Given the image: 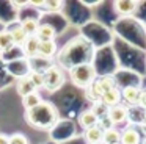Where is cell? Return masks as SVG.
<instances>
[{
  "label": "cell",
  "mask_w": 146,
  "mask_h": 144,
  "mask_svg": "<svg viewBox=\"0 0 146 144\" xmlns=\"http://www.w3.org/2000/svg\"><path fill=\"white\" fill-rule=\"evenodd\" d=\"M94 47L85 36H77L71 39L63 49L58 50L55 56V64L63 71L69 72L72 67L80 64H93Z\"/></svg>",
  "instance_id": "1"
},
{
  "label": "cell",
  "mask_w": 146,
  "mask_h": 144,
  "mask_svg": "<svg viewBox=\"0 0 146 144\" xmlns=\"http://www.w3.org/2000/svg\"><path fill=\"white\" fill-rule=\"evenodd\" d=\"M24 119L25 122L33 128L38 130H50L58 121H60V114H58L57 106L52 102L42 100L38 106L29 110L24 113Z\"/></svg>",
  "instance_id": "2"
},
{
  "label": "cell",
  "mask_w": 146,
  "mask_h": 144,
  "mask_svg": "<svg viewBox=\"0 0 146 144\" xmlns=\"http://www.w3.org/2000/svg\"><path fill=\"white\" fill-rule=\"evenodd\" d=\"M69 78L74 86L86 89L98 78V71H96L94 64H80L69 71Z\"/></svg>",
  "instance_id": "3"
},
{
  "label": "cell",
  "mask_w": 146,
  "mask_h": 144,
  "mask_svg": "<svg viewBox=\"0 0 146 144\" xmlns=\"http://www.w3.org/2000/svg\"><path fill=\"white\" fill-rule=\"evenodd\" d=\"M50 141L55 144H63L74 136V124L69 119H60L54 127L49 130Z\"/></svg>",
  "instance_id": "4"
},
{
  "label": "cell",
  "mask_w": 146,
  "mask_h": 144,
  "mask_svg": "<svg viewBox=\"0 0 146 144\" xmlns=\"http://www.w3.org/2000/svg\"><path fill=\"white\" fill-rule=\"evenodd\" d=\"M42 78H44V88H42V89H46L50 94L60 91L61 88H63V85H64V80H66L64 71L61 67H58L57 64L52 66V67L42 75Z\"/></svg>",
  "instance_id": "5"
},
{
  "label": "cell",
  "mask_w": 146,
  "mask_h": 144,
  "mask_svg": "<svg viewBox=\"0 0 146 144\" xmlns=\"http://www.w3.org/2000/svg\"><path fill=\"white\" fill-rule=\"evenodd\" d=\"M5 71H7V74L11 78H16V80L27 78L32 74V67H30V63L27 58H21V59H16L13 63L5 64Z\"/></svg>",
  "instance_id": "6"
},
{
  "label": "cell",
  "mask_w": 146,
  "mask_h": 144,
  "mask_svg": "<svg viewBox=\"0 0 146 144\" xmlns=\"http://www.w3.org/2000/svg\"><path fill=\"white\" fill-rule=\"evenodd\" d=\"M17 13H19V9L14 5V0H0V24L3 27L19 22Z\"/></svg>",
  "instance_id": "7"
},
{
  "label": "cell",
  "mask_w": 146,
  "mask_h": 144,
  "mask_svg": "<svg viewBox=\"0 0 146 144\" xmlns=\"http://www.w3.org/2000/svg\"><path fill=\"white\" fill-rule=\"evenodd\" d=\"M108 119L111 121L113 125H121L124 122L129 121V108L126 105H115L111 108H108Z\"/></svg>",
  "instance_id": "8"
},
{
  "label": "cell",
  "mask_w": 146,
  "mask_h": 144,
  "mask_svg": "<svg viewBox=\"0 0 146 144\" xmlns=\"http://www.w3.org/2000/svg\"><path fill=\"white\" fill-rule=\"evenodd\" d=\"M29 63H30V67H32V72L44 75L55 64V59H49V58H44V56L36 55L33 58H29Z\"/></svg>",
  "instance_id": "9"
},
{
  "label": "cell",
  "mask_w": 146,
  "mask_h": 144,
  "mask_svg": "<svg viewBox=\"0 0 146 144\" xmlns=\"http://www.w3.org/2000/svg\"><path fill=\"white\" fill-rule=\"evenodd\" d=\"M140 97H141V89H140L138 86L129 85V86H124L123 89H121V99L132 106H138Z\"/></svg>",
  "instance_id": "10"
},
{
  "label": "cell",
  "mask_w": 146,
  "mask_h": 144,
  "mask_svg": "<svg viewBox=\"0 0 146 144\" xmlns=\"http://www.w3.org/2000/svg\"><path fill=\"white\" fill-rule=\"evenodd\" d=\"M58 53V46L55 41H39L38 46V55L49 59H55Z\"/></svg>",
  "instance_id": "11"
},
{
  "label": "cell",
  "mask_w": 146,
  "mask_h": 144,
  "mask_svg": "<svg viewBox=\"0 0 146 144\" xmlns=\"http://www.w3.org/2000/svg\"><path fill=\"white\" fill-rule=\"evenodd\" d=\"M119 144H141V135L135 127H126L121 131Z\"/></svg>",
  "instance_id": "12"
},
{
  "label": "cell",
  "mask_w": 146,
  "mask_h": 144,
  "mask_svg": "<svg viewBox=\"0 0 146 144\" xmlns=\"http://www.w3.org/2000/svg\"><path fill=\"white\" fill-rule=\"evenodd\" d=\"M39 17H41V11L36 9L30 2H27L22 8H19V13H17V20L19 22L27 20V19H38L39 20Z\"/></svg>",
  "instance_id": "13"
},
{
  "label": "cell",
  "mask_w": 146,
  "mask_h": 144,
  "mask_svg": "<svg viewBox=\"0 0 146 144\" xmlns=\"http://www.w3.org/2000/svg\"><path fill=\"white\" fill-rule=\"evenodd\" d=\"M77 119H79V124L80 127L83 128V130H86V128H91L94 127V125H98V121L99 119L96 118V114L91 111V110H83V111L79 113V116H77Z\"/></svg>",
  "instance_id": "14"
},
{
  "label": "cell",
  "mask_w": 146,
  "mask_h": 144,
  "mask_svg": "<svg viewBox=\"0 0 146 144\" xmlns=\"http://www.w3.org/2000/svg\"><path fill=\"white\" fill-rule=\"evenodd\" d=\"M5 28H7L8 33H10V34H11V38H13L14 46H22V44L25 42L27 34L24 33V30H22V27H21L19 22H14V24L8 25V27H5Z\"/></svg>",
  "instance_id": "15"
},
{
  "label": "cell",
  "mask_w": 146,
  "mask_h": 144,
  "mask_svg": "<svg viewBox=\"0 0 146 144\" xmlns=\"http://www.w3.org/2000/svg\"><path fill=\"white\" fill-rule=\"evenodd\" d=\"M21 58H25V56H24V52H22V47H21V46H13V47H10L8 50H5V52L0 53V59H2L5 64L13 63V61L21 59Z\"/></svg>",
  "instance_id": "16"
},
{
  "label": "cell",
  "mask_w": 146,
  "mask_h": 144,
  "mask_svg": "<svg viewBox=\"0 0 146 144\" xmlns=\"http://www.w3.org/2000/svg\"><path fill=\"white\" fill-rule=\"evenodd\" d=\"M38 46H39V41L36 39V36H30L25 39V42L22 44V52H24V56L27 59L29 58H33V56L38 55Z\"/></svg>",
  "instance_id": "17"
},
{
  "label": "cell",
  "mask_w": 146,
  "mask_h": 144,
  "mask_svg": "<svg viewBox=\"0 0 146 144\" xmlns=\"http://www.w3.org/2000/svg\"><path fill=\"white\" fill-rule=\"evenodd\" d=\"M57 34L58 33L54 27L39 22V28H38V31H36V39L38 41H55Z\"/></svg>",
  "instance_id": "18"
},
{
  "label": "cell",
  "mask_w": 146,
  "mask_h": 144,
  "mask_svg": "<svg viewBox=\"0 0 146 144\" xmlns=\"http://www.w3.org/2000/svg\"><path fill=\"white\" fill-rule=\"evenodd\" d=\"M102 135H104V131H102L98 125H94V127L85 130L83 139H85L86 144H101L102 143Z\"/></svg>",
  "instance_id": "19"
},
{
  "label": "cell",
  "mask_w": 146,
  "mask_h": 144,
  "mask_svg": "<svg viewBox=\"0 0 146 144\" xmlns=\"http://www.w3.org/2000/svg\"><path fill=\"white\" fill-rule=\"evenodd\" d=\"M101 102H104L108 108H111V106H115V105H119L121 103V89L119 88H113V89L104 92Z\"/></svg>",
  "instance_id": "20"
},
{
  "label": "cell",
  "mask_w": 146,
  "mask_h": 144,
  "mask_svg": "<svg viewBox=\"0 0 146 144\" xmlns=\"http://www.w3.org/2000/svg\"><path fill=\"white\" fill-rule=\"evenodd\" d=\"M137 8H138V2H132V0H121V2H115V9H116L118 14H121V16L132 14Z\"/></svg>",
  "instance_id": "21"
},
{
  "label": "cell",
  "mask_w": 146,
  "mask_h": 144,
  "mask_svg": "<svg viewBox=\"0 0 146 144\" xmlns=\"http://www.w3.org/2000/svg\"><path fill=\"white\" fill-rule=\"evenodd\" d=\"M16 91L21 97H25L32 92H36V88L32 83V80L27 77V78H21V80L16 81Z\"/></svg>",
  "instance_id": "22"
},
{
  "label": "cell",
  "mask_w": 146,
  "mask_h": 144,
  "mask_svg": "<svg viewBox=\"0 0 146 144\" xmlns=\"http://www.w3.org/2000/svg\"><path fill=\"white\" fill-rule=\"evenodd\" d=\"M96 81H98V85H99V88H101L102 92H107V91L113 89V88H118L116 86V78H115L113 75H110V74L101 75V77L96 78Z\"/></svg>",
  "instance_id": "23"
},
{
  "label": "cell",
  "mask_w": 146,
  "mask_h": 144,
  "mask_svg": "<svg viewBox=\"0 0 146 144\" xmlns=\"http://www.w3.org/2000/svg\"><path fill=\"white\" fill-rule=\"evenodd\" d=\"M41 102H42V97H41V94H39L38 91L29 94V96H25V97H22V106L25 108V111H29V110L38 106Z\"/></svg>",
  "instance_id": "24"
},
{
  "label": "cell",
  "mask_w": 146,
  "mask_h": 144,
  "mask_svg": "<svg viewBox=\"0 0 146 144\" xmlns=\"http://www.w3.org/2000/svg\"><path fill=\"white\" fill-rule=\"evenodd\" d=\"M21 27H22L24 33L27 34V38L30 36H36V31L39 28V20L38 19H27V20H22L19 22Z\"/></svg>",
  "instance_id": "25"
},
{
  "label": "cell",
  "mask_w": 146,
  "mask_h": 144,
  "mask_svg": "<svg viewBox=\"0 0 146 144\" xmlns=\"http://www.w3.org/2000/svg\"><path fill=\"white\" fill-rule=\"evenodd\" d=\"M119 141H121V131L113 127V128H110V130L104 131L101 144H119Z\"/></svg>",
  "instance_id": "26"
},
{
  "label": "cell",
  "mask_w": 146,
  "mask_h": 144,
  "mask_svg": "<svg viewBox=\"0 0 146 144\" xmlns=\"http://www.w3.org/2000/svg\"><path fill=\"white\" fill-rule=\"evenodd\" d=\"M14 42H13V38H11V34L8 33L7 28H3V30H0V53L5 52V50H8L10 47H13Z\"/></svg>",
  "instance_id": "27"
},
{
  "label": "cell",
  "mask_w": 146,
  "mask_h": 144,
  "mask_svg": "<svg viewBox=\"0 0 146 144\" xmlns=\"http://www.w3.org/2000/svg\"><path fill=\"white\" fill-rule=\"evenodd\" d=\"M90 110H91V111L94 113L96 118H98V119L105 118V116L108 114V106L105 105L104 102H101V100H99V102H94V103H93L91 108H90Z\"/></svg>",
  "instance_id": "28"
},
{
  "label": "cell",
  "mask_w": 146,
  "mask_h": 144,
  "mask_svg": "<svg viewBox=\"0 0 146 144\" xmlns=\"http://www.w3.org/2000/svg\"><path fill=\"white\" fill-rule=\"evenodd\" d=\"M8 144H30V139L21 131H14L10 135V143Z\"/></svg>",
  "instance_id": "29"
},
{
  "label": "cell",
  "mask_w": 146,
  "mask_h": 144,
  "mask_svg": "<svg viewBox=\"0 0 146 144\" xmlns=\"http://www.w3.org/2000/svg\"><path fill=\"white\" fill-rule=\"evenodd\" d=\"M29 78L32 80V83L35 85L36 91H38V89H42V88H44V78H42V75H41V74L32 72V74L29 75Z\"/></svg>",
  "instance_id": "30"
},
{
  "label": "cell",
  "mask_w": 146,
  "mask_h": 144,
  "mask_svg": "<svg viewBox=\"0 0 146 144\" xmlns=\"http://www.w3.org/2000/svg\"><path fill=\"white\" fill-rule=\"evenodd\" d=\"M98 127L101 128L102 131H105V130H110V128H113L115 125L111 124V121L108 119V116H105V118H101L98 121Z\"/></svg>",
  "instance_id": "31"
},
{
  "label": "cell",
  "mask_w": 146,
  "mask_h": 144,
  "mask_svg": "<svg viewBox=\"0 0 146 144\" xmlns=\"http://www.w3.org/2000/svg\"><path fill=\"white\" fill-rule=\"evenodd\" d=\"M138 106H140L141 110H145V111H146V91H141V97H140Z\"/></svg>",
  "instance_id": "32"
},
{
  "label": "cell",
  "mask_w": 146,
  "mask_h": 144,
  "mask_svg": "<svg viewBox=\"0 0 146 144\" xmlns=\"http://www.w3.org/2000/svg\"><path fill=\"white\" fill-rule=\"evenodd\" d=\"M10 143V135L0 133V144H8Z\"/></svg>",
  "instance_id": "33"
},
{
  "label": "cell",
  "mask_w": 146,
  "mask_h": 144,
  "mask_svg": "<svg viewBox=\"0 0 146 144\" xmlns=\"http://www.w3.org/2000/svg\"><path fill=\"white\" fill-rule=\"evenodd\" d=\"M141 144H146V139H145V141H143V143H141Z\"/></svg>",
  "instance_id": "34"
}]
</instances>
